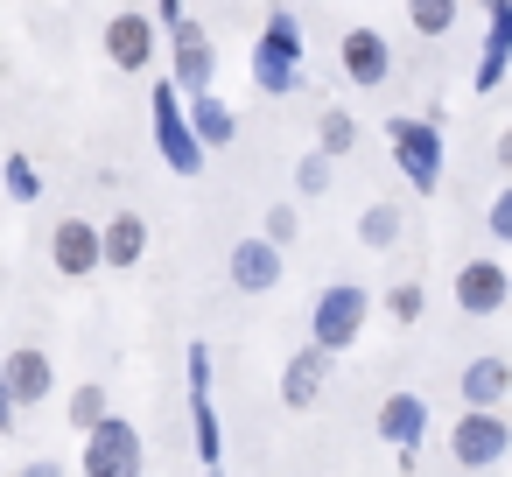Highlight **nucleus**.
<instances>
[{
	"mask_svg": "<svg viewBox=\"0 0 512 477\" xmlns=\"http://www.w3.org/2000/svg\"><path fill=\"white\" fill-rule=\"evenodd\" d=\"M505 449H512V428H505L498 407H463V421L449 428V463L456 470H491V463H505Z\"/></svg>",
	"mask_w": 512,
	"mask_h": 477,
	"instance_id": "1",
	"label": "nucleus"
},
{
	"mask_svg": "<svg viewBox=\"0 0 512 477\" xmlns=\"http://www.w3.org/2000/svg\"><path fill=\"white\" fill-rule=\"evenodd\" d=\"M484 225H491V239H498V246H512V190H498V197H491Z\"/></svg>",
	"mask_w": 512,
	"mask_h": 477,
	"instance_id": "26",
	"label": "nucleus"
},
{
	"mask_svg": "<svg viewBox=\"0 0 512 477\" xmlns=\"http://www.w3.org/2000/svg\"><path fill=\"white\" fill-rule=\"evenodd\" d=\"M316 141H323L330 155H351V141H358V127H351V113H323V127H316Z\"/></svg>",
	"mask_w": 512,
	"mask_h": 477,
	"instance_id": "22",
	"label": "nucleus"
},
{
	"mask_svg": "<svg viewBox=\"0 0 512 477\" xmlns=\"http://www.w3.org/2000/svg\"><path fill=\"white\" fill-rule=\"evenodd\" d=\"M330 358H337V351L309 337V344L288 358V372H281V400H288V407H316V400H323V379H330Z\"/></svg>",
	"mask_w": 512,
	"mask_h": 477,
	"instance_id": "10",
	"label": "nucleus"
},
{
	"mask_svg": "<svg viewBox=\"0 0 512 477\" xmlns=\"http://www.w3.org/2000/svg\"><path fill=\"white\" fill-rule=\"evenodd\" d=\"M253 78H260L267 92H288V85H295V57H288V50H274V43L260 36V50H253Z\"/></svg>",
	"mask_w": 512,
	"mask_h": 477,
	"instance_id": "19",
	"label": "nucleus"
},
{
	"mask_svg": "<svg viewBox=\"0 0 512 477\" xmlns=\"http://www.w3.org/2000/svg\"><path fill=\"white\" fill-rule=\"evenodd\" d=\"M15 407H22V400L8 393V365H0V435H8V428H15Z\"/></svg>",
	"mask_w": 512,
	"mask_h": 477,
	"instance_id": "29",
	"label": "nucleus"
},
{
	"mask_svg": "<svg viewBox=\"0 0 512 477\" xmlns=\"http://www.w3.org/2000/svg\"><path fill=\"white\" fill-rule=\"evenodd\" d=\"M449 295H456V309H463V316H498V309L512 302V274H505L498 260H463Z\"/></svg>",
	"mask_w": 512,
	"mask_h": 477,
	"instance_id": "7",
	"label": "nucleus"
},
{
	"mask_svg": "<svg viewBox=\"0 0 512 477\" xmlns=\"http://www.w3.org/2000/svg\"><path fill=\"white\" fill-rule=\"evenodd\" d=\"M225 274H232V288L239 295H274L281 288V239H267V232H253V239H239L232 253H225Z\"/></svg>",
	"mask_w": 512,
	"mask_h": 477,
	"instance_id": "6",
	"label": "nucleus"
},
{
	"mask_svg": "<svg viewBox=\"0 0 512 477\" xmlns=\"http://www.w3.org/2000/svg\"><path fill=\"white\" fill-rule=\"evenodd\" d=\"M162 22H169V29H176V0H162Z\"/></svg>",
	"mask_w": 512,
	"mask_h": 477,
	"instance_id": "31",
	"label": "nucleus"
},
{
	"mask_svg": "<svg viewBox=\"0 0 512 477\" xmlns=\"http://www.w3.org/2000/svg\"><path fill=\"white\" fill-rule=\"evenodd\" d=\"M267 43L288 50V57H302V43H295V15H274V22H267Z\"/></svg>",
	"mask_w": 512,
	"mask_h": 477,
	"instance_id": "28",
	"label": "nucleus"
},
{
	"mask_svg": "<svg viewBox=\"0 0 512 477\" xmlns=\"http://www.w3.org/2000/svg\"><path fill=\"white\" fill-rule=\"evenodd\" d=\"M421 309H428V288H421V281L386 288V316H393V323H421Z\"/></svg>",
	"mask_w": 512,
	"mask_h": 477,
	"instance_id": "21",
	"label": "nucleus"
},
{
	"mask_svg": "<svg viewBox=\"0 0 512 477\" xmlns=\"http://www.w3.org/2000/svg\"><path fill=\"white\" fill-rule=\"evenodd\" d=\"M400 232H407L400 204H365V211H358V239H365L372 253H393V246H400Z\"/></svg>",
	"mask_w": 512,
	"mask_h": 477,
	"instance_id": "18",
	"label": "nucleus"
},
{
	"mask_svg": "<svg viewBox=\"0 0 512 477\" xmlns=\"http://www.w3.org/2000/svg\"><path fill=\"white\" fill-rule=\"evenodd\" d=\"M50 267H57L64 281L99 274V267H106V232H99L92 218H57V225H50Z\"/></svg>",
	"mask_w": 512,
	"mask_h": 477,
	"instance_id": "4",
	"label": "nucleus"
},
{
	"mask_svg": "<svg viewBox=\"0 0 512 477\" xmlns=\"http://www.w3.org/2000/svg\"><path fill=\"white\" fill-rule=\"evenodd\" d=\"M197 134H204V141H225V134H232V113H225V106H211V92L197 99Z\"/></svg>",
	"mask_w": 512,
	"mask_h": 477,
	"instance_id": "25",
	"label": "nucleus"
},
{
	"mask_svg": "<svg viewBox=\"0 0 512 477\" xmlns=\"http://www.w3.org/2000/svg\"><path fill=\"white\" fill-rule=\"evenodd\" d=\"M491 155H498V169H512V127L498 134V148H491Z\"/></svg>",
	"mask_w": 512,
	"mask_h": 477,
	"instance_id": "30",
	"label": "nucleus"
},
{
	"mask_svg": "<svg viewBox=\"0 0 512 477\" xmlns=\"http://www.w3.org/2000/svg\"><path fill=\"white\" fill-rule=\"evenodd\" d=\"M365 316H372V295H365V288H351V281H337V288H323V295H316V309H309V337H316V344H330V351H351V344H358V330H365Z\"/></svg>",
	"mask_w": 512,
	"mask_h": 477,
	"instance_id": "2",
	"label": "nucleus"
},
{
	"mask_svg": "<svg viewBox=\"0 0 512 477\" xmlns=\"http://www.w3.org/2000/svg\"><path fill=\"white\" fill-rule=\"evenodd\" d=\"M295 225H302V218H295V204H274V211H267V225H260V232H267V239H281V246H288V239H295Z\"/></svg>",
	"mask_w": 512,
	"mask_h": 477,
	"instance_id": "27",
	"label": "nucleus"
},
{
	"mask_svg": "<svg viewBox=\"0 0 512 477\" xmlns=\"http://www.w3.org/2000/svg\"><path fill=\"white\" fill-rule=\"evenodd\" d=\"M295 190H302V197L330 190V148H323V155H302V169H295Z\"/></svg>",
	"mask_w": 512,
	"mask_h": 477,
	"instance_id": "24",
	"label": "nucleus"
},
{
	"mask_svg": "<svg viewBox=\"0 0 512 477\" xmlns=\"http://www.w3.org/2000/svg\"><path fill=\"white\" fill-rule=\"evenodd\" d=\"M456 393H463V407H498V400L512 393V365L484 351V358H470V365H463V379H456Z\"/></svg>",
	"mask_w": 512,
	"mask_h": 477,
	"instance_id": "14",
	"label": "nucleus"
},
{
	"mask_svg": "<svg viewBox=\"0 0 512 477\" xmlns=\"http://www.w3.org/2000/svg\"><path fill=\"white\" fill-rule=\"evenodd\" d=\"M407 22H414V36H449L456 29V0H407Z\"/></svg>",
	"mask_w": 512,
	"mask_h": 477,
	"instance_id": "20",
	"label": "nucleus"
},
{
	"mask_svg": "<svg viewBox=\"0 0 512 477\" xmlns=\"http://www.w3.org/2000/svg\"><path fill=\"white\" fill-rule=\"evenodd\" d=\"M106 57H113V71H148V57H155V15H141V8L113 15L106 22Z\"/></svg>",
	"mask_w": 512,
	"mask_h": 477,
	"instance_id": "9",
	"label": "nucleus"
},
{
	"mask_svg": "<svg viewBox=\"0 0 512 477\" xmlns=\"http://www.w3.org/2000/svg\"><path fill=\"white\" fill-rule=\"evenodd\" d=\"M176 85H183L190 99L211 92V43H204L197 22H176Z\"/></svg>",
	"mask_w": 512,
	"mask_h": 477,
	"instance_id": "13",
	"label": "nucleus"
},
{
	"mask_svg": "<svg viewBox=\"0 0 512 477\" xmlns=\"http://www.w3.org/2000/svg\"><path fill=\"white\" fill-rule=\"evenodd\" d=\"M85 477H134L148 456H141V435H134V421H120V414H106L99 428H85Z\"/></svg>",
	"mask_w": 512,
	"mask_h": 477,
	"instance_id": "3",
	"label": "nucleus"
},
{
	"mask_svg": "<svg viewBox=\"0 0 512 477\" xmlns=\"http://www.w3.org/2000/svg\"><path fill=\"white\" fill-rule=\"evenodd\" d=\"M71 421H78V428H99V421H106V386H78V393H71Z\"/></svg>",
	"mask_w": 512,
	"mask_h": 477,
	"instance_id": "23",
	"label": "nucleus"
},
{
	"mask_svg": "<svg viewBox=\"0 0 512 477\" xmlns=\"http://www.w3.org/2000/svg\"><path fill=\"white\" fill-rule=\"evenodd\" d=\"M491 15V43H484V64H477V85H498L505 57H512V0H484Z\"/></svg>",
	"mask_w": 512,
	"mask_h": 477,
	"instance_id": "17",
	"label": "nucleus"
},
{
	"mask_svg": "<svg viewBox=\"0 0 512 477\" xmlns=\"http://www.w3.org/2000/svg\"><path fill=\"white\" fill-rule=\"evenodd\" d=\"M141 253H148V225L134 211H113L106 218V267H141Z\"/></svg>",
	"mask_w": 512,
	"mask_h": 477,
	"instance_id": "16",
	"label": "nucleus"
},
{
	"mask_svg": "<svg viewBox=\"0 0 512 477\" xmlns=\"http://www.w3.org/2000/svg\"><path fill=\"white\" fill-rule=\"evenodd\" d=\"M337 57H344V78H351L358 92H379V85L393 78V50H386V36H379V29H344Z\"/></svg>",
	"mask_w": 512,
	"mask_h": 477,
	"instance_id": "8",
	"label": "nucleus"
},
{
	"mask_svg": "<svg viewBox=\"0 0 512 477\" xmlns=\"http://www.w3.org/2000/svg\"><path fill=\"white\" fill-rule=\"evenodd\" d=\"M183 99H190V92H176V85H162V92H155V134L169 141V162L190 176V169L204 162V155H197V141H204V134H183V113H176Z\"/></svg>",
	"mask_w": 512,
	"mask_h": 477,
	"instance_id": "12",
	"label": "nucleus"
},
{
	"mask_svg": "<svg viewBox=\"0 0 512 477\" xmlns=\"http://www.w3.org/2000/svg\"><path fill=\"white\" fill-rule=\"evenodd\" d=\"M379 435H386L393 449H414V442L428 435V400H421V393H386V407H379Z\"/></svg>",
	"mask_w": 512,
	"mask_h": 477,
	"instance_id": "15",
	"label": "nucleus"
},
{
	"mask_svg": "<svg viewBox=\"0 0 512 477\" xmlns=\"http://www.w3.org/2000/svg\"><path fill=\"white\" fill-rule=\"evenodd\" d=\"M0 365H8V393H15L22 407L50 400V386H57V365H50V351L22 344V351H8V358H0Z\"/></svg>",
	"mask_w": 512,
	"mask_h": 477,
	"instance_id": "11",
	"label": "nucleus"
},
{
	"mask_svg": "<svg viewBox=\"0 0 512 477\" xmlns=\"http://www.w3.org/2000/svg\"><path fill=\"white\" fill-rule=\"evenodd\" d=\"M386 141L400 148V169H407V183L414 190H435L442 183V127L435 120H386Z\"/></svg>",
	"mask_w": 512,
	"mask_h": 477,
	"instance_id": "5",
	"label": "nucleus"
}]
</instances>
